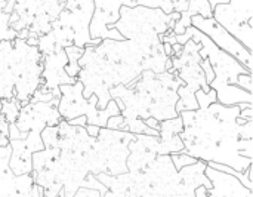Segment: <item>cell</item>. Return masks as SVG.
<instances>
[{
    "mask_svg": "<svg viewBox=\"0 0 253 197\" xmlns=\"http://www.w3.org/2000/svg\"><path fill=\"white\" fill-rule=\"evenodd\" d=\"M191 40L202 45L199 55L202 59L208 58L215 79L209 83L211 89L216 92V101L222 105H239L243 102L253 104L252 92L242 89L237 83V77L245 73H251L245 65H242L230 53L219 49L205 33L191 25Z\"/></svg>",
    "mask_w": 253,
    "mask_h": 197,
    "instance_id": "obj_1",
    "label": "cell"
},
{
    "mask_svg": "<svg viewBox=\"0 0 253 197\" xmlns=\"http://www.w3.org/2000/svg\"><path fill=\"white\" fill-rule=\"evenodd\" d=\"M61 98L58 111L65 120H71L79 116H86L87 125H96L99 128L107 126V120L111 116L120 114V108L114 99H110L105 108H96L98 97L90 95L87 99L83 97V83L77 80L74 85H59Z\"/></svg>",
    "mask_w": 253,
    "mask_h": 197,
    "instance_id": "obj_2",
    "label": "cell"
},
{
    "mask_svg": "<svg viewBox=\"0 0 253 197\" xmlns=\"http://www.w3.org/2000/svg\"><path fill=\"white\" fill-rule=\"evenodd\" d=\"M191 25L205 33L219 49L230 53L249 71H252V50L245 48L233 34H230L219 22L212 18H205L202 15L191 16Z\"/></svg>",
    "mask_w": 253,
    "mask_h": 197,
    "instance_id": "obj_3",
    "label": "cell"
},
{
    "mask_svg": "<svg viewBox=\"0 0 253 197\" xmlns=\"http://www.w3.org/2000/svg\"><path fill=\"white\" fill-rule=\"evenodd\" d=\"M205 175L212 184V190L221 197H252V190L246 189L236 177L206 166Z\"/></svg>",
    "mask_w": 253,
    "mask_h": 197,
    "instance_id": "obj_4",
    "label": "cell"
},
{
    "mask_svg": "<svg viewBox=\"0 0 253 197\" xmlns=\"http://www.w3.org/2000/svg\"><path fill=\"white\" fill-rule=\"evenodd\" d=\"M170 160H172V163H173V166H175L176 171H179V169H182L185 166H190V165L197 163V159L196 157H193V156H190V154H187L184 151L172 153L170 154Z\"/></svg>",
    "mask_w": 253,
    "mask_h": 197,
    "instance_id": "obj_5",
    "label": "cell"
},
{
    "mask_svg": "<svg viewBox=\"0 0 253 197\" xmlns=\"http://www.w3.org/2000/svg\"><path fill=\"white\" fill-rule=\"evenodd\" d=\"M194 97L197 99L199 108H208L211 104L216 102V92L213 89H211L209 92H203L202 89H197Z\"/></svg>",
    "mask_w": 253,
    "mask_h": 197,
    "instance_id": "obj_6",
    "label": "cell"
},
{
    "mask_svg": "<svg viewBox=\"0 0 253 197\" xmlns=\"http://www.w3.org/2000/svg\"><path fill=\"white\" fill-rule=\"evenodd\" d=\"M200 67H202V70H203V73H205V77H206V82H208V85H209V83L215 79V73H213V68H212L211 62H209V59H208V58L202 59V61H200Z\"/></svg>",
    "mask_w": 253,
    "mask_h": 197,
    "instance_id": "obj_7",
    "label": "cell"
},
{
    "mask_svg": "<svg viewBox=\"0 0 253 197\" xmlns=\"http://www.w3.org/2000/svg\"><path fill=\"white\" fill-rule=\"evenodd\" d=\"M237 83L242 89L248 91V92H252V74L251 73H245V74H240L237 77Z\"/></svg>",
    "mask_w": 253,
    "mask_h": 197,
    "instance_id": "obj_8",
    "label": "cell"
},
{
    "mask_svg": "<svg viewBox=\"0 0 253 197\" xmlns=\"http://www.w3.org/2000/svg\"><path fill=\"white\" fill-rule=\"evenodd\" d=\"M84 129H86L87 135H89V137H92V138H96V137L99 135V131H101V128H99V126H96V125H86V126H84Z\"/></svg>",
    "mask_w": 253,
    "mask_h": 197,
    "instance_id": "obj_9",
    "label": "cell"
},
{
    "mask_svg": "<svg viewBox=\"0 0 253 197\" xmlns=\"http://www.w3.org/2000/svg\"><path fill=\"white\" fill-rule=\"evenodd\" d=\"M144 123H145L148 128L156 129V131H159V128H160V122H159L157 119H154V117H148V119H145V120H144Z\"/></svg>",
    "mask_w": 253,
    "mask_h": 197,
    "instance_id": "obj_10",
    "label": "cell"
}]
</instances>
